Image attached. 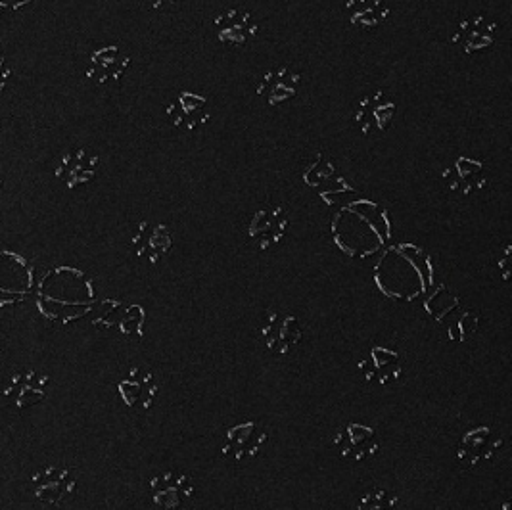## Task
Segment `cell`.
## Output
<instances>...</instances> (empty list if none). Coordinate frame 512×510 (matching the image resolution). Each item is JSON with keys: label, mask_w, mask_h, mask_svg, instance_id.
Segmentation results:
<instances>
[{"label": "cell", "mask_w": 512, "mask_h": 510, "mask_svg": "<svg viewBox=\"0 0 512 510\" xmlns=\"http://www.w3.org/2000/svg\"><path fill=\"white\" fill-rule=\"evenodd\" d=\"M505 441L488 426H478L466 432L457 447V466L461 470H474L482 463H491L503 451Z\"/></svg>", "instance_id": "19"}, {"label": "cell", "mask_w": 512, "mask_h": 510, "mask_svg": "<svg viewBox=\"0 0 512 510\" xmlns=\"http://www.w3.org/2000/svg\"><path fill=\"white\" fill-rule=\"evenodd\" d=\"M302 179L305 186L311 188L321 198V202L330 208L342 206L357 196V190L344 177L338 163L325 152H317L303 163Z\"/></svg>", "instance_id": "4"}, {"label": "cell", "mask_w": 512, "mask_h": 510, "mask_svg": "<svg viewBox=\"0 0 512 510\" xmlns=\"http://www.w3.org/2000/svg\"><path fill=\"white\" fill-rule=\"evenodd\" d=\"M10 77H12V68H10L4 52H0V93L8 87Z\"/></svg>", "instance_id": "29"}, {"label": "cell", "mask_w": 512, "mask_h": 510, "mask_svg": "<svg viewBox=\"0 0 512 510\" xmlns=\"http://www.w3.org/2000/svg\"><path fill=\"white\" fill-rule=\"evenodd\" d=\"M302 89V75L300 71L290 66H279L273 70H267L259 83H257V96L271 108H279L294 100Z\"/></svg>", "instance_id": "25"}, {"label": "cell", "mask_w": 512, "mask_h": 510, "mask_svg": "<svg viewBox=\"0 0 512 510\" xmlns=\"http://www.w3.org/2000/svg\"><path fill=\"white\" fill-rule=\"evenodd\" d=\"M98 173H100V158L94 150L85 146L66 150V154L60 158L54 171L56 179L70 190L91 185L98 177Z\"/></svg>", "instance_id": "20"}, {"label": "cell", "mask_w": 512, "mask_h": 510, "mask_svg": "<svg viewBox=\"0 0 512 510\" xmlns=\"http://www.w3.org/2000/svg\"><path fill=\"white\" fill-rule=\"evenodd\" d=\"M196 491L194 478L181 470H167L150 480L152 503L158 510H185Z\"/></svg>", "instance_id": "14"}, {"label": "cell", "mask_w": 512, "mask_h": 510, "mask_svg": "<svg viewBox=\"0 0 512 510\" xmlns=\"http://www.w3.org/2000/svg\"><path fill=\"white\" fill-rule=\"evenodd\" d=\"M213 116L210 98L194 91L173 94L165 106V117L171 127L181 133H198Z\"/></svg>", "instance_id": "9"}, {"label": "cell", "mask_w": 512, "mask_h": 510, "mask_svg": "<svg viewBox=\"0 0 512 510\" xmlns=\"http://www.w3.org/2000/svg\"><path fill=\"white\" fill-rule=\"evenodd\" d=\"M140 2L148 10H165V8L173 6L177 0H140Z\"/></svg>", "instance_id": "30"}, {"label": "cell", "mask_w": 512, "mask_h": 510, "mask_svg": "<svg viewBox=\"0 0 512 510\" xmlns=\"http://www.w3.org/2000/svg\"><path fill=\"white\" fill-rule=\"evenodd\" d=\"M117 392L125 407L135 411H150L158 401L160 382L150 369L133 367L117 384Z\"/></svg>", "instance_id": "24"}, {"label": "cell", "mask_w": 512, "mask_h": 510, "mask_svg": "<svg viewBox=\"0 0 512 510\" xmlns=\"http://www.w3.org/2000/svg\"><path fill=\"white\" fill-rule=\"evenodd\" d=\"M267 441L269 434L261 422L248 420L236 424L223 441V457L234 464L250 463L259 457Z\"/></svg>", "instance_id": "17"}, {"label": "cell", "mask_w": 512, "mask_h": 510, "mask_svg": "<svg viewBox=\"0 0 512 510\" xmlns=\"http://www.w3.org/2000/svg\"><path fill=\"white\" fill-rule=\"evenodd\" d=\"M213 35L221 47L244 50L256 43L259 24L252 12L244 8H227L215 16Z\"/></svg>", "instance_id": "10"}, {"label": "cell", "mask_w": 512, "mask_h": 510, "mask_svg": "<svg viewBox=\"0 0 512 510\" xmlns=\"http://www.w3.org/2000/svg\"><path fill=\"white\" fill-rule=\"evenodd\" d=\"M259 336L269 353L286 357L302 346L303 326L298 317L279 309H269L261 319Z\"/></svg>", "instance_id": "7"}, {"label": "cell", "mask_w": 512, "mask_h": 510, "mask_svg": "<svg viewBox=\"0 0 512 510\" xmlns=\"http://www.w3.org/2000/svg\"><path fill=\"white\" fill-rule=\"evenodd\" d=\"M290 223V213L282 204H263L250 219L248 238L259 252H269L286 238Z\"/></svg>", "instance_id": "12"}, {"label": "cell", "mask_w": 512, "mask_h": 510, "mask_svg": "<svg viewBox=\"0 0 512 510\" xmlns=\"http://www.w3.org/2000/svg\"><path fill=\"white\" fill-rule=\"evenodd\" d=\"M397 114V100L386 89H371L353 104V125L365 137L386 133Z\"/></svg>", "instance_id": "6"}, {"label": "cell", "mask_w": 512, "mask_h": 510, "mask_svg": "<svg viewBox=\"0 0 512 510\" xmlns=\"http://www.w3.org/2000/svg\"><path fill=\"white\" fill-rule=\"evenodd\" d=\"M374 282L397 302H413L434 282L432 257L415 244L388 246L374 267Z\"/></svg>", "instance_id": "2"}, {"label": "cell", "mask_w": 512, "mask_h": 510, "mask_svg": "<svg viewBox=\"0 0 512 510\" xmlns=\"http://www.w3.org/2000/svg\"><path fill=\"white\" fill-rule=\"evenodd\" d=\"M442 186L453 196L474 198L489 186L488 167L478 158L457 156L443 167Z\"/></svg>", "instance_id": "8"}, {"label": "cell", "mask_w": 512, "mask_h": 510, "mask_svg": "<svg viewBox=\"0 0 512 510\" xmlns=\"http://www.w3.org/2000/svg\"><path fill=\"white\" fill-rule=\"evenodd\" d=\"M499 39V24L484 12H472L463 16L451 35V43L465 56L486 52Z\"/></svg>", "instance_id": "11"}, {"label": "cell", "mask_w": 512, "mask_h": 510, "mask_svg": "<svg viewBox=\"0 0 512 510\" xmlns=\"http://www.w3.org/2000/svg\"><path fill=\"white\" fill-rule=\"evenodd\" d=\"M332 238L340 252L353 259H367L388 248L392 217L388 209L369 198H351L332 217Z\"/></svg>", "instance_id": "1"}, {"label": "cell", "mask_w": 512, "mask_h": 510, "mask_svg": "<svg viewBox=\"0 0 512 510\" xmlns=\"http://www.w3.org/2000/svg\"><path fill=\"white\" fill-rule=\"evenodd\" d=\"M94 284L75 267H56L39 286L37 305L41 313L58 325H70L94 307Z\"/></svg>", "instance_id": "3"}, {"label": "cell", "mask_w": 512, "mask_h": 510, "mask_svg": "<svg viewBox=\"0 0 512 510\" xmlns=\"http://www.w3.org/2000/svg\"><path fill=\"white\" fill-rule=\"evenodd\" d=\"M50 376L37 369H18L12 372L2 388V397L14 409H29L48 395Z\"/></svg>", "instance_id": "16"}, {"label": "cell", "mask_w": 512, "mask_h": 510, "mask_svg": "<svg viewBox=\"0 0 512 510\" xmlns=\"http://www.w3.org/2000/svg\"><path fill=\"white\" fill-rule=\"evenodd\" d=\"M401 509V501L396 493L388 491V489H369L367 493H363V497L355 503L353 510H399Z\"/></svg>", "instance_id": "28"}, {"label": "cell", "mask_w": 512, "mask_h": 510, "mask_svg": "<svg viewBox=\"0 0 512 510\" xmlns=\"http://www.w3.org/2000/svg\"><path fill=\"white\" fill-rule=\"evenodd\" d=\"M359 371L363 372L365 380L374 386H392L403 378L405 361L403 355L396 349L373 346L369 353L361 359Z\"/></svg>", "instance_id": "26"}, {"label": "cell", "mask_w": 512, "mask_h": 510, "mask_svg": "<svg viewBox=\"0 0 512 510\" xmlns=\"http://www.w3.org/2000/svg\"><path fill=\"white\" fill-rule=\"evenodd\" d=\"M31 489L37 501L62 507L77 489V474L70 466L48 464L31 476Z\"/></svg>", "instance_id": "13"}, {"label": "cell", "mask_w": 512, "mask_h": 510, "mask_svg": "<svg viewBox=\"0 0 512 510\" xmlns=\"http://www.w3.org/2000/svg\"><path fill=\"white\" fill-rule=\"evenodd\" d=\"M131 248L140 261L158 265L173 250V232L163 223L140 221L131 236Z\"/></svg>", "instance_id": "22"}, {"label": "cell", "mask_w": 512, "mask_h": 510, "mask_svg": "<svg viewBox=\"0 0 512 510\" xmlns=\"http://www.w3.org/2000/svg\"><path fill=\"white\" fill-rule=\"evenodd\" d=\"M131 68V54L127 48L110 43L94 48L87 62V77L96 85H116Z\"/></svg>", "instance_id": "23"}, {"label": "cell", "mask_w": 512, "mask_h": 510, "mask_svg": "<svg viewBox=\"0 0 512 510\" xmlns=\"http://www.w3.org/2000/svg\"><path fill=\"white\" fill-rule=\"evenodd\" d=\"M146 313L140 305L119 300H104L96 307L93 325L102 330H117L123 336L142 340L144 338Z\"/></svg>", "instance_id": "15"}, {"label": "cell", "mask_w": 512, "mask_h": 510, "mask_svg": "<svg viewBox=\"0 0 512 510\" xmlns=\"http://www.w3.org/2000/svg\"><path fill=\"white\" fill-rule=\"evenodd\" d=\"M424 307L428 315L445 328L447 338L455 344L466 342L480 325V315L465 307L459 296L443 284L426 300Z\"/></svg>", "instance_id": "5"}, {"label": "cell", "mask_w": 512, "mask_h": 510, "mask_svg": "<svg viewBox=\"0 0 512 510\" xmlns=\"http://www.w3.org/2000/svg\"><path fill=\"white\" fill-rule=\"evenodd\" d=\"M334 447L340 459L348 463H367L378 457L382 443L378 440L376 430L365 424L351 422L346 428H340L334 438Z\"/></svg>", "instance_id": "18"}, {"label": "cell", "mask_w": 512, "mask_h": 510, "mask_svg": "<svg viewBox=\"0 0 512 510\" xmlns=\"http://www.w3.org/2000/svg\"><path fill=\"white\" fill-rule=\"evenodd\" d=\"M0 194H2V179H0Z\"/></svg>", "instance_id": "32"}, {"label": "cell", "mask_w": 512, "mask_h": 510, "mask_svg": "<svg viewBox=\"0 0 512 510\" xmlns=\"http://www.w3.org/2000/svg\"><path fill=\"white\" fill-rule=\"evenodd\" d=\"M33 0H0V10H20Z\"/></svg>", "instance_id": "31"}, {"label": "cell", "mask_w": 512, "mask_h": 510, "mask_svg": "<svg viewBox=\"0 0 512 510\" xmlns=\"http://www.w3.org/2000/svg\"><path fill=\"white\" fill-rule=\"evenodd\" d=\"M346 16L351 27L373 33L388 24L392 16V6L388 0H348Z\"/></svg>", "instance_id": "27"}, {"label": "cell", "mask_w": 512, "mask_h": 510, "mask_svg": "<svg viewBox=\"0 0 512 510\" xmlns=\"http://www.w3.org/2000/svg\"><path fill=\"white\" fill-rule=\"evenodd\" d=\"M33 286V267L22 255L0 252V305L27 298Z\"/></svg>", "instance_id": "21"}]
</instances>
